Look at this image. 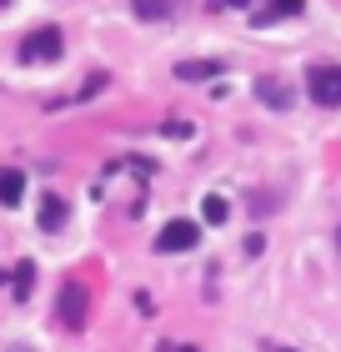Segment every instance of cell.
Here are the masks:
<instances>
[{"instance_id": "cell-1", "label": "cell", "mask_w": 341, "mask_h": 352, "mask_svg": "<svg viewBox=\"0 0 341 352\" xmlns=\"http://www.w3.org/2000/svg\"><path fill=\"white\" fill-rule=\"evenodd\" d=\"M201 242V227L191 217H176V221H166L161 227V236H156V252H191Z\"/></svg>"}, {"instance_id": "cell-2", "label": "cell", "mask_w": 341, "mask_h": 352, "mask_svg": "<svg viewBox=\"0 0 341 352\" xmlns=\"http://www.w3.org/2000/svg\"><path fill=\"white\" fill-rule=\"evenodd\" d=\"M306 86H311L316 106H341V66H311Z\"/></svg>"}, {"instance_id": "cell-3", "label": "cell", "mask_w": 341, "mask_h": 352, "mask_svg": "<svg viewBox=\"0 0 341 352\" xmlns=\"http://www.w3.org/2000/svg\"><path fill=\"white\" fill-rule=\"evenodd\" d=\"M86 312H91V292L80 282H66V292H60V322L75 332V327H86Z\"/></svg>"}, {"instance_id": "cell-4", "label": "cell", "mask_w": 341, "mask_h": 352, "mask_svg": "<svg viewBox=\"0 0 341 352\" xmlns=\"http://www.w3.org/2000/svg\"><path fill=\"white\" fill-rule=\"evenodd\" d=\"M56 56H60V30L56 25L25 36V45H21V60H56Z\"/></svg>"}, {"instance_id": "cell-5", "label": "cell", "mask_w": 341, "mask_h": 352, "mask_svg": "<svg viewBox=\"0 0 341 352\" xmlns=\"http://www.w3.org/2000/svg\"><path fill=\"white\" fill-rule=\"evenodd\" d=\"M176 76H181V81H216V76H221V60H181Z\"/></svg>"}, {"instance_id": "cell-6", "label": "cell", "mask_w": 341, "mask_h": 352, "mask_svg": "<svg viewBox=\"0 0 341 352\" xmlns=\"http://www.w3.org/2000/svg\"><path fill=\"white\" fill-rule=\"evenodd\" d=\"M301 6H306V0H266V10H256L251 21H256V25H266V21H286V15H296Z\"/></svg>"}, {"instance_id": "cell-7", "label": "cell", "mask_w": 341, "mask_h": 352, "mask_svg": "<svg viewBox=\"0 0 341 352\" xmlns=\"http://www.w3.org/2000/svg\"><path fill=\"white\" fill-rule=\"evenodd\" d=\"M21 191H25V176L21 171H0V201L15 206V201H21Z\"/></svg>"}, {"instance_id": "cell-8", "label": "cell", "mask_w": 341, "mask_h": 352, "mask_svg": "<svg viewBox=\"0 0 341 352\" xmlns=\"http://www.w3.org/2000/svg\"><path fill=\"white\" fill-rule=\"evenodd\" d=\"M256 96H261L266 106H276V111H281V106H291V96H286L281 86H276V81H261V86H256Z\"/></svg>"}, {"instance_id": "cell-9", "label": "cell", "mask_w": 341, "mask_h": 352, "mask_svg": "<svg viewBox=\"0 0 341 352\" xmlns=\"http://www.w3.org/2000/svg\"><path fill=\"white\" fill-rule=\"evenodd\" d=\"M226 212H231V206H226V197H206V201H201V217L211 221V227H216V221H226Z\"/></svg>"}, {"instance_id": "cell-10", "label": "cell", "mask_w": 341, "mask_h": 352, "mask_svg": "<svg viewBox=\"0 0 341 352\" xmlns=\"http://www.w3.org/2000/svg\"><path fill=\"white\" fill-rule=\"evenodd\" d=\"M60 221H66V206L51 197V201H45V212H40V227H60Z\"/></svg>"}, {"instance_id": "cell-11", "label": "cell", "mask_w": 341, "mask_h": 352, "mask_svg": "<svg viewBox=\"0 0 341 352\" xmlns=\"http://www.w3.org/2000/svg\"><path fill=\"white\" fill-rule=\"evenodd\" d=\"M166 10H171L166 0H136V15H145V21H161Z\"/></svg>"}, {"instance_id": "cell-12", "label": "cell", "mask_w": 341, "mask_h": 352, "mask_svg": "<svg viewBox=\"0 0 341 352\" xmlns=\"http://www.w3.org/2000/svg\"><path fill=\"white\" fill-rule=\"evenodd\" d=\"M30 277H36V272H30V262H21V267H15V282H21V287H15V292H21V297L30 292Z\"/></svg>"}, {"instance_id": "cell-13", "label": "cell", "mask_w": 341, "mask_h": 352, "mask_svg": "<svg viewBox=\"0 0 341 352\" xmlns=\"http://www.w3.org/2000/svg\"><path fill=\"white\" fill-rule=\"evenodd\" d=\"M161 352H201V347H191V342H166Z\"/></svg>"}, {"instance_id": "cell-14", "label": "cell", "mask_w": 341, "mask_h": 352, "mask_svg": "<svg viewBox=\"0 0 341 352\" xmlns=\"http://www.w3.org/2000/svg\"><path fill=\"white\" fill-rule=\"evenodd\" d=\"M261 352H291V347H276V342H261Z\"/></svg>"}, {"instance_id": "cell-15", "label": "cell", "mask_w": 341, "mask_h": 352, "mask_svg": "<svg viewBox=\"0 0 341 352\" xmlns=\"http://www.w3.org/2000/svg\"><path fill=\"white\" fill-rule=\"evenodd\" d=\"M336 242H341V232H336Z\"/></svg>"}]
</instances>
